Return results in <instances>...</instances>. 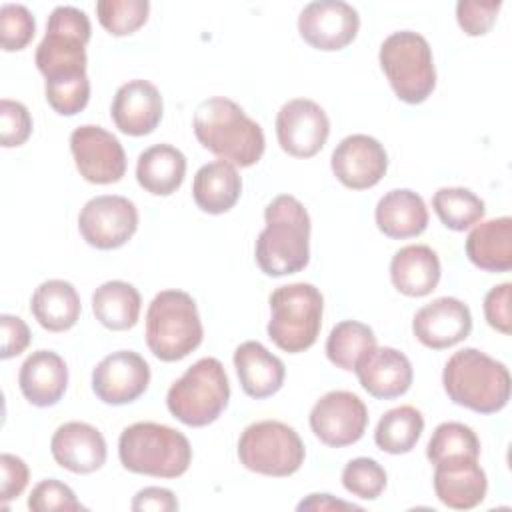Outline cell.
<instances>
[{
	"label": "cell",
	"instance_id": "4dcf8cb0",
	"mask_svg": "<svg viewBox=\"0 0 512 512\" xmlns=\"http://www.w3.org/2000/svg\"><path fill=\"white\" fill-rule=\"evenodd\" d=\"M140 308V292L124 280H108L92 294V314L104 328L114 332L136 326Z\"/></svg>",
	"mask_w": 512,
	"mask_h": 512
},
{
	"label": "cell",
	"instance_id": "277c9868",
	"mask_svg": "<svg viewBox=\"0 0 512 512\" xmlns=\"http://www.w3.org/2000/svg\"><path fill=\"white\" fill-rule=\"evenodd\" d=\"M442 384L448 398L478 414H494L510 400V372L504 362L478 348L454 352L442 370Z\"/></svg>",
	"mask_w": 512,
	"mask_h": 512
},
{
	"label": "cell",
	"instance_id": "4316f807",
	"mask_svg": "<svg viewBox=\"0 0 512 512\" xmlns=\"http://www.w3.org/2000/svg\"><path fill=\"white\" fill-rule=\"evenodd\" d=\"M464 248L476 268L508 272L512 268V218L500 216L474 224Z\"/></svg>",
	"mask_w": 512,
	"mask_h": 512
},
{
	"label": "cell",
	"instance_id": "7a4b0ae2",
	"mask_svg": "<svg viewBox=\"0 0 512 512\" xmlns=\"http://www.w3.org/2000/svg\"><path fill=\"white\" fill-rule=\"evenodd\" d=\"M264 230L258 234L254 258L272 278L302 272L310 262V216L292 194L276 196L264 208Z\"/></svg>",
	"mask_w": 512,
	"mask_h": 512
},
{
	"label": "cell",
	"instance_id": "8fae6325",
	"mask_svg": "<svg viewBox=\"0 0 512 512\" xmlns=\"http://www.w3.org/2000/svg\"><path fill=\"white\" fill-rule=\"evenodd\" d=\"M78 230L84 242L92 248H120L138 230V208L126 196H94L78 214Z\"/></svg>",
	"mask_w": 512,
	"mask_h": 512
},
{
	"label": "cell",
	"instance_id": "8992f818",
	"mask_svg": "<svg viewBox=\"0 0 512 512\" xmlns=\"http://www.w3.org/2000/svg\"><path fill=\"white\" fill-rule=\"evenodd\" d=\"M204 338L194 298L184 290L158 292L146 310V344L162 362H178Z\"/></svg>",
	"mask_w": 512,
	"mask_h": 512
},
{
	"label": "cell",
	"instance_id": "74e56055",
	"mask_svg": "<svg viewBox=\"0 0 512 512\" xmlns=\"http://www.w3.org/2000/svg\"><path fill=\"white\" fill-rule=\"evenodd\" d=\"M36 34L34 14L24 4H2L0 44L6 52L24 50Z\"/></svg>",
	"mask_w": 512,
	"mask_h": 512
},
{
	"label": "cell",
	"instance_id": "7402d4cb",
	"mask_svg": "<svg viewBox=\"0 0 512 512\" xmlns=\"http://www.w3.org/2000/svg\"><path fill=\"white\" fill-rule=\"evenodd\" d=\"M436 498L452 510H470L484 502L488 478L478 458H454L434 464Z\"/></svg>",
	"mask_w": 512,
	"mask_h": 512
},
{
	"label": "cell",
	"instance_id": "1f68e13d",
	"mask_svg": "<svg viewBox=\"0 0 512 512\" xmlns=\"http://www.w3.org/2000/svg\"><path fill=\"white\" fill-rule=\"evenodd\" d=\"M424 432V416L414 406H396L382 414L374 430V442L382 452L408 454Z\"/></svg>",
	"mask_w": 512,
	"mask_h": 512
},
{
	"label": "cell",
	"instance_id": "9a60e30c",
	"mask_svg": "<svg viewBox=\"0 0 512 512\" xmlns=\"http://www.w3.org/2000/svg\"><path fill=\"white\" fill-rule=\"evenodd\" d=\"M360 30L358 10L342 0L308 2L298 16V32L316 50L334 52L346 48Z\"/></svg>",
	"mask_w": 512,
	"mask_h": 512
},
{
	"label": "cell",
	"instance_id": "ac0fdd59",
	"mask_svg": "<svg viewBox=\"0 0 512 512\" xmlns=\"http://www.w3.org/2000/svg\"><path fill=\"white\" fill-rule=\"evenodd\" d=\"M416 340L432 350H444L460 344L472 332L470 308L452 296H442L424 304L412 318Z\"/></svg>",
	"mask_w": 512,
	"mask_h": 512
},
{
	"label": "cell",
	"instance_id": "30bf717a",
	"mask_svg": "<svg viewBox=\"0 0 512 512\" xmlns=\"http://www.w3.org/2000/svg\"><path fill=\"white\" fill-rule=\"evenodd\" d=\"M240 464L256 474L284 478L300 470L306 448L298 432L280 420H260L238 438Z\"/></svg>",
	"mask_w": 512,
	"mask_h": 512
},
{
	"label": "cell",
	"instance_id": "f6af8a7d",
	"mask_svg": "<svg viewBox=\"0 0 512 512\" xmlns=\"http://www.w3.org/2000/svg\"><path fill=\"white\" fill-rule=\"evenodd\" d=\"M178 506L180 504H178L174 492L168 488H160V486H146V488L138 490L130 504V508L134 512H146V510L174 512V510H178Z\"/></svg>",
	"mask_w": 512,
	"mask_h": 512
},
{
	"label": "cell",
	"instance_id": "52a82bcc",
	"mask_svg": "<svg viewBox=\"0 0 512 512\" xmlns=\"http://www.w3.org/2000/svg\"><path fill=\"white\" fill-rule=\"evenodd\" d=\"M268 302V338L288 354H300L312 348L322 328V292L310 282H292L278 286Z\"/></svg>",
	"mask_w": 512,
	"mask_h": 512
},
{
	"label": "cell",
	"instance_id": "e0dca14e",
	"mask_svg": "<svg viewBox=\"0 0 512 512\" xmlns=\"http://www.w3.org/2000/svg\"><path fill=\"white\" fill-rule=\"evenodd\" d=\"M330 168L336 180L346 188L368 190L384 178L388 170V152L368 134H350L334 148Z\"/></svg>",
	"mask_w": 512,
	"mask_h": 512
},
{
	"label": "cell",
	"instance_id": "d6986e66",
	"mask_svg": "<svg viewBox=\"0 0 512 512\" xmlns=\"http://www.w3.org/2000/svg\"><path fill=\"white\" fill-rule=\"evenodd\" d=\"M360 386L378 400H392L406 394L414 380L408 356L392 346L370 348L354 366Z\"/></svg>",
	"mask_w": 512,
	"mask_h": 512
},
{
	"label": "cell",
	"instance_id": "44dd1931",
	"mask_svg": "<svg viewBox=\"0 0 512 512\" xmlns=\"http://www.w3.org/2000/svg\"><path fill=\"white\" fill-rule=\"evenodd\" d=\"M50 452L58 466L74 474H92L106 464L108 448L102 432L88 422H66L56 428Z\"/></svg>",
	"mask_w": 512,
	"mask_h": 512
},
{
	"label": "cell",
	"instance_id": "484cf974",
	"mask_svg": "<svg viewBox=\"0 0 512 512\" xmlns=\"http://www.w3.org/2000/svg\"><path fill=\"white\" fill-rule=\"evenodd\" d=\"M378 230L394 240L420 236L428 226V208L420 194L408 188L386 192L374 210Z\"/></svg>",
	"mask_w": 512,
	"mask_h": 512
},
{
	"label": "cell",
	"instance_id": "7c38bea8",
	"mask_svg": "<svg viewBox=\"0 0 512 512\" xmlns=\"http://www.w3.org/2000/svg\"><path fill=\"white\" fill-rule=\"evenodd\" d=\"M314 436L330 446L344 448L356 444L368 426V408L360 396L348 390H330L316 400L310 410Z\"/></svg>",
	"mask_w": 512,
	"mask_h": 512
},
{
	"label": "cell",
	"instance_id": "2e32d148",
	"mask_svg": "<svg viewBox=\"0 0 512 512\" xmlns=\"http://www.w3.org/2000/svg\"><path fill=\"white\" fill-rule=\"evenodd\" d=\"M150 384V366L134 350H118L104 356L92 370L96 398L110 406H124L138 400Z\"/></svg>",
	"mask_w": 512,
	"mask_h": 512
},
{
	"label": "cell",
	"instance_id": "f546056e",
	"mask_svg": "<svg viewBox=\"0 0 512 512\" xmlns=\"http://www.w3.org/2000/svg\"><path fill=\"white\" fill-rule=\"evenodd\" d=\"M186 176V156L172 144H154L136 160L138 184L154 196L174 194Z\"/></svg>",
	"mask_w": 512,
	"mask_h": 512
},
{
	"label": "cell",
	"instance_id": "836d02e7",
	"mask_svg": "<svg viewBox=\"0 0 512 512\" xmlns=\"http://www.w3.org/2000/svg\"><path fill=\"white\" fill-rule=\"evenodd\" d=\"M374 346L376 334L368 324L358 320H342L328 334L326 356L336 368L352 372L356 362Z\"/></svg>",
	"mask_w": 512,
	"mask_h": 512
},
{
	"label": "cell",
	"instance_id": "d590c367",
	"mask_svg": "<svg viewBox=\"0 0 512 512\" xmlns=\"http://www.w3.org/2000/svg\"><path fill=\"white\" fill-rule=\"evenodd\" d=\"M150 12L148 0H100L96 16L102 28L112 36H128L146 24Z\"/></svg>",
	"mask_w": 512,
	"mask_h": 512
},
{
	"label": "cell",
	"instance_id": "d4e9b609",
	"mask_svg": "<svg viewBox=\"0 0 512 512\" xmlns=\"http://www.w3.org/2000/svg\"><path fill=\"white\" fill-rule=\"evenodd\" d=\"M440 274V258L426 244H408L390 260V280L394 288L410 298H422L436 290Z\"/></svg>",
	"mask_w": 512,
	"mask_h": 512
},
{
	"label": "cell",
	"instance_id": "f1b7e54d",
	"mask_svg": "<svg viewBox=\"0 0 512 512\" xmlns=\"http://www.w3.org/2000/svg\"><path fill=\"white\" fill-rule=\"evenodd\" d=\"M30 312L36 322L48 332L70 330L82 312L80 296L68 280H44L32 294Z\"/></svg>",
	"mask_w": 512,
	"mask_h": 512
},
{
	"label": "cell",
	"instance_id": "d6a6232c",
	"mask_svg": "<svg viewBox=\"0 0 512 512\" xmlns=\"http://www.w3.org/2000/svg\"><path fill=\"white\" fill-rule=\"evenodd\" d=\"M432 210L448 230L464 232L484 218L486 204L470 188L444 186L434 192Z\"/></svg>",
	"mask_w": 512,
	"mask_h": 512
},
{
	"label": "cell",
	"instance_id": "83f0119b",
	"mask_svg": "<svg viewBox=\"0 0 512 512\" xmlns=\"http://www.w3.org/2000/svg\"><path fill=\"white\" fill-rule=\"evenodd\" d=\"M242 194V178L234 164L214 160L198 168L192 182V198L206 214L228 212Z\"/></svg>",
	"mask_w": 512,
	"mask_h": 512
},
{
	"label": "cell",
	"instance_id": "e575fe53",
	"mask_svg": "<svg viewBox=\"0 0 512 512\" xmlns=\"http://www.w3.org/2000/svg\"><path fill=\"white\" fill-rule=\"evenodd\" d=\"M426 458L430 464L454 458H480V440L476 432L462 422H442L428 440Z\"/></svg>",
	"mask_w": 512,
	"mask_h": 512
},
{
	"label": "cell",
	"instance_id": "b9f144b4",
	"mask_svg": "<svg viewBox=\"0 0 512 512\" xmlns=\"http://www.w3.org/2000/svg\"><path fill=\"white\" fill-rule=\"evenodd\" d=\"M510 292H512V284L502 282L498 286H492L484 296V318L488 326L506 336L512 332Z\"/></svg>",
	"mask_w": 512,
	"mask_h": 512
},
{
	"label": "cell",
	"instance_id": "5b68a950",
	"mask_svg": "<svg viewBox=\"0 0 512 512\" xmlns=\"http://www.w3.org/2000/svg\"><path fill=\"white\" fill-rule=\"evenodd\" d=\"M118 458L128 472L178 478L192 464V446L176 428L158 422H134L118 438Z\"/></svg>",
	"mask_w": 512,
	"mask_h": 512
},
{
	"label": "cell",
	"instance_id": "ee69618b",
	"mask_svg": "<svg viewBox=\"0 0 512 512\" xmlns=\"http://www.w3.org/2000/svg\"><path fill=\"white\" fill-rule=\"evenodd\" d=\"M0 328H2V350H0L2 360L14 358L28 348L32 336H30L28 324L20 316L2 314Z\"/></svg>",
	"mask_w": 512,
	"mask_h": 512
},
{
	"label": "cell",
	"instance_id": "f35d334b",
	"mask_svg": "<svg viewBox=\"0 0 512 512\" xmlns=\"http://www.w3.org/2000/svg\"><path fill=\"white\" fill-rule=\"evenodd\" d=\"M28 508L32 512H50V510H84L80 500L76 498L74 490L56 480V478H46L40 480L30 496H28Z\"/></svg>",
	"mask_w": 512,
	"mask_h": 512
},
{
	"label": "cell",
	"instance_id": "5bb4252c",
	"mask_svg": "<svg viewBox=\"0 0 512 512\" xmlns=\"http://www.w3.org/2000/svg\"><path fill=\"white\" fill-rule=\"evenodd\" d=\"M330 136V120L320 104L310 98H294L276 114V138L280 148L294 158L316 156Z\"/></svg>",
	"mask_w": 512,
	"mask_h": 512
},
{
	"label": "cell",
	"instance_id": "7bdbcfd3",
	"mask_svg": "<svg viewBox=\"0 0 512 512\" xmlns=\"http://www.w3.org/2000/svg\"><path fill=\"white\" fill-rule=\"evenodd\" d=\"M28 478V464L20 456L4 452L0 456V502L6 506L10 500L18 498L28 486Z\"/></svg>",
	"mask_w": 512,
	"mask_h": 512
},
{
	"label": "cell",
	"instance_id": "bcb514c9",
	"mask_svg": "<svg viewBox=\"0 0 512 512\" xmlns=\"http://www.w3.org/2000/svg\"><path fill=\"white\" fill-rule=\"evenodd\" d=\"M298 512L302 510H362L358 504L352 502H344L334 498L332 494H308L304 500L298 502L296 506Z\"/></svg>",
	"mask_w": 512,
	"mask_h": 512
},
{
	"label": "cell",
	"instance_id": "3957f363",
	"mask_svg": "<svg viewBox=\"0 0 512 512\" xmlns=\"http://www.w3.org/2000/svg\"><path fill=\"white\" fill-rule=\"evenodd\" d=\"M192 128L196 140L208 152L240 168L254 166L266 148L260 124L226 96H212L200 102Z\"/></svg>",
	"mask_w": 512,
	"mask_h": 512
},
{
	"label": "cell",
	"instance_id": "6da1fadb",
	"mask_svg": "<svg viewBox=\"0 0 512 512\" xmlns=\"http://www.w3.org/2000/svg\"><path fill=\"white\" fill-rule=\"evenodd\" d=\"M92 26L84 10L56 6L46 22V34L36 48V68L44 76L46 102L60 116L82 112L90 100L86 74V44Z\"/></svg>",
	"mask_w": 512,
	"mask_h": 512
},
{
	"label": "cell",
	"instance_id": "4fadbf2b",
	"mask_svg": "<svg viewBox=\"0 0 512 512\" xmlns=\"http://www.w3.org/2000/svg\"><path fill=\"white\" fill-rule=\"evenodd\" d=\"M76 170L86 182L114 184L126 174V152L120 140L102 126L82 124L70 134Z\"/></svg>",
	"mask_w": 512,
	"mask_h": 512
},
{
	"label": "cell",
	"instance_id": "8d00e7d4",
	"mask_svg": "<svg viewBox=\"0 0 512 512\" xmlns=\"http://www.w3.org/2000/svg\"><path fill=\"white\" fill-rule=\"evenodd\" d=\"M388 484L386 470L374 458H354L342 470V486L360 500H376Z\"/></svg>",
	"mask_w": 512,
	"mask_h": 512
},
{
	"label": "cell",
	"instance_id": "ba28073f",
	"mask_svg": "<svg viewBox=\"0 0 512 512\" xmlns=\"http://www.w3.org/2000/svg\"><path fill=\"white\" fill-rule=\"evenodd\" d=\"M230 400V382L222 362L214 356L196 360L166 394L170 414L186 426L202 428L220 418Z\"/></svg>",
	"mask_w": 512,
	"mask_h": 512
},
{
	"label": "cell",
	"instance_id": "9c48e42d",
	"mask_svg": "<svg viewBox=\"0 0 512 512\" xmlns=\"http://www.w3.org/2000/svg\"><path fill=\"white\" fill-rule=\"evenodd\" d=\"M378 62L394 94L406 104H422L436 88L432 48L418 32L398 30L384 38Z\"/></svg>",
	"mask_w": 512,
	"mask_h": 512
},
{
	"label": "cell",
	"instance_id": "60d3db41",
	"mask_svg": "<svg viewBox=\"0 0 512 512\" xmlns=\"http://www.w3.org/2000/svg\"><path fill=\"white\" fill-rule=\"evenodd\" d=\"M500 8V0H460L456 4L458 26L468 36H484L494 26Z\"/></svg>",
	"mask_w": 512,
	"mask_h": 512
},
{
	"label": "cell",
	"instance_id": "cb8c5ba5",
	"mask_svg": "<svg viewBox=\"0 0 512 512\" xmlns=\"http://www.w3.org/2000/svg\"><path fill=\"white\" fill-rule=\"evenodd\" d=\"M234 368L244 394L256 400L274 396L286 378L284 362L256 340H246L234 350Z\"/></svg>",
	"mask_w": 512,
	"mask_h": 512
},
{
	"label": "cell",
	"instance_id": "ffe728a7",
	"mask_svg": "<svg viewBox=\"0 0 512 512\" xmlns=\"http://www.w3.org/2000/svg\"><path fill=\"white\" fill-rule=\"evenodd\" d=\"M164 114L160 90L142 78L122 84L110 106V116L116 128L128 136H146L154 132Z\"/></svg>",
	"mask_w": 512,
	"mask_h": 512
},
{
	"label": "cell",
	"instance_id": "603a6c76",
	"mask_svg": "<svg viewBox=\"0 0 512 512\" xmlns=\"http://www.w3.org/2000/svg\"><path fill=\"white\" fill-rule=\"evenodd\" d=\"M18 386L32 406H54L68 388V366L60 354L52 350H36L22 362Z\"/></svg>",
	"mask_w": 512,
	"mask_h": 512
},
{
	"label": "cell",
	"instance_id": "ab89813d",
	"mask_svg": "<svg viewBox=\"0 0 512 512\" xmlns=\"http://www.w3.org/2000/svg\"><path fill=\"white\" fill-rule=\"evenodd\" d=\"M32 134V116L28 108L10 98L0 100V142L4 148L22 146Z\"/></svg>",
	"mask_w": 512,
	"mask_h": 512
}]
</instances>
